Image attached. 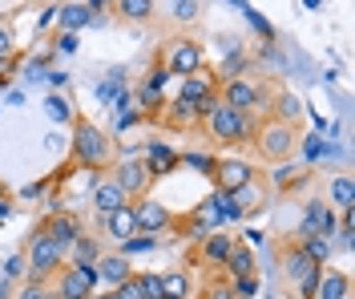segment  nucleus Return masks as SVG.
I'll list each match as a JSON object with an SVG mask.
<instances>
[{
  "mask_svg": "<svg viewBox=\"0 0 355 299\" xmlns=\"http://www.w3.org/2000/svg\"><path fill=\"white\" fill-rule=\"evenodd\" d=\"M157 121L166 126V130H198V110L194 105H186V101H170V105H162V114Z\"/></svg>",
  "mask_w": 355,
  "mask_h": 299,
  "instance_id": "aec40b11",
  "label": "nucleus"
},
{
  "mask_svg": "<svg viewBox=\"0 0 355 299\" xmlns=\"http://www.w3.org/2000/svg\"><path fill=\"white\" fill-rule=\"evenodd\" d=\"M254 121H259V117L239 114V110L222 105L218 97H214V101L202 110V117H198V126H202V134H206V142H210V146H218V150L250 146V138H254Z\"/></svg>",
  "mask_w": 355,
  "mask_h": 299,
  "instance_id": "f03ea898",
  "label": "nucleus"
},
{
  "mask_svg": "<svg viewBox=\"0 0 355 299\" xmlns=\"http://www.w3.org/2000/svg\"><path fill=\"white\" fill-rule=\"evenodd\" d=\"M234 243H239V239H234L230 230H206L202 243L194 247V255H190V263H202L206 275H218V271H226V259H230V247H234Z\"/></svg>",
  "mask_w": 355,
  "mask_h": 299,
  "instance_id": "f8f14e48",
  "label": "nucleus"
},
{
  "mask_svg": "<svg viewBox=\"0 0 355 299\" xmlns=\"http://www.w3.org/2000/svg\"><path fill=\"white\" fill-rule=\"evenodd\" d=\"M69 162L93 170V174H105L113 162H117V138L105 134L93 117L73 114V138H69Z\"/></svg>",
  "mask_w": 355,
  "mask_h": 299,
  "instance_id": "f257e3e1",
  "label": "nucleus"
},
{
  "mask_svg": "<svg viewBox=\"0 0 355 299\" xmlns=\"http://www.w3.org/2000/svg\"><path fill=\"white\" fill-rule=\"evenodd\" d=\"M93 267H97V283H110V287H117V283H125V279L133 275V263L125 259V255H117V251L101 255Z\"/></svg>",
  "mask_w": 355,
  "mask_h": 299,
  "instance_id": "a211bd4d",
  "label": "nucleus"
},
{
  "mask_svg": "<svg viewBox=\"0 0 355 299\" xmlns=\"http://www.w3.org/2000/svg\"><path fill=\"white\" fill-rule=\"evenodd\" d=\"M113 12L125 24H150L157 12V0H113Z\"/></svg>",
  "mask_w": 355,
  "mask_h": 299,
  "instance_id": "412c9836",
  "label": "nucleus"
},
{
  "mask_svg": "<svg viewBox=\"0 0 355 299\" xmlns=\"http://www.w3.org/2000/svg\"><path fill=\"white\" fill-rule=\"evenodd\" d=\"M97 267L93 263H65L57 275L49 279V291H53V299H89L97 296Z\"/></svg>",
  "mask_w": 355,
  "mask_h": 299,
  "instance_id": "6e6552de",
  "label": "nucleus"
},
{
  "mask_svg": "<svg viewBox=\"0 0 355 299\" xmlns=\"http://www.w3.org/2000/svg\"><path fill=\"white\" fill-rule=\"evenodd\" d=\"M198 12H202V4H198V0H178V8H174V17H178V21H194Z\"/></svg>",
  "mask_w": 355,
  "mask_h": 299,
  "instance_id": "cd10ccee",
  "label": "nucleus"
},
{
  "mask_svg": "<svg viewBox=\"0 0 355 299\" xmlns=\"http://www.w3.org/2000/svg\"><path fill=\"white\" fill-rule=\"evenodd\" d=\"M275 255H279L283 287H287L295 299H315V283H319V271H323V267L299 247V239H279V243H275Z\"/></svg>",
  "mask_w": 355,
  "mask_h": 299,
  "instance_id": "7ed1b4c3",
  "label": "nucleus"
},
{
  "mask_svg": "<svg viewBox=\"0 0 355 299\" xmlns=\"http://www.w3.org/2000/svg\"><path fill=\"white\" fill-rule=\"evenodd\" d=\"M246 275H259L254 271V251L246 243H234L230 259H226V279H246Z\"/></svg>",
  "mask_w": 355,
  "mask_h": 299,
  "instance_id": "b1692460",
  "label": "nucleus"
},
{
  "mask_svg": "<svg viewBox=\"0 0 355 299\" xmlns=\"http://www.w3.org/2000/svg\"><path fill=\"white\" fill-rule=\"evenodd\" d=\"M299 247H303L319 267H327V263H331V239H299Z\"/></svg>",
  "mask_w": 355,
  "mask_h": 299,
  "instance_id": "393cba45",
  "label": "nucleus"
},
{
  "mask_svg": "<svg viewBox=\"0 0 355 299\" xmlns=\"http://www.w3.org/2000/svg\"><path fill=\"white\" fill-rule=\"evenodd\" d=\"M130 198H125V190L113 182L110 174H97V186H93V210H97V219H105L113 214L117 207H125Z\"/></svg>",
  "mask_w": 355,
  "mask_h": 299,
  "instance_id": "2eb2a0df",
  "label": "nucleus"
},
{
  "mask_svg": "<svg viewBox=\"0 0 355 299\" xmlns=\"http://www.w3.org/2000/svg\"><path fill=\"white\" fill-rule=\"evenodd\" d=\"M105 174H110L113 182L121 186V190H125V198H130V203L146 198V194L154 190V182H157L154 174L146 170V162H141V158H121V162H113Z\"/></svg>",
  "mask_w": 355,
  "mask_h": 299,
  "instance_id": "9b49d317",
  "label": "nucleus"
},
{
  "mask_svg": "<svg viewBox=\"0 0 355 299\" xmlns=\"http://www.w3.org/2000/svg\"><path fill=\"white\" fill-rule=\"evenodd\" d=\"M218 101L222 105H230V110H239V114H270V97L266 89H259L254 81H246V77H230V81H218Z\"/></svg>",
  "mask_w": 355,
  "mask_h": 299,
  "instance_id": "0eeeda50",
  "label": "nucleus"
},
{
  "mask_svg": "<svg viewBox=\"0 0 355 299\" xmlns=\"http://www.w3.org/2000/svg\"><path fill=\"white\" fill-rule=\"evenodd\" d=\"M206 178L214 182L218 194H239V190H246L250 182H259V170L243 158H214V166H210Z\"/></svg>",
  "mask_w": 355,
  "mask_h": 299,
  "instance_id": "1a4fd4ad",
  "label": "nucleus"
},
{
  "mask_svg": "<svg viewBox=\"0 0 355 299\" xmlns=\"http://www.w3.org/2000/svg\"><path fill=\"white\" fill-rule=\"evenodd\" d=\"M101 227H105V234H110L113 243H125V239H133V234H137L133 203H125V207H117L113 214H105V219H101Z\"/></svg>",
  "mask_w": 355,
  "mask_h": 299,
  "instance_id": "6ab92c4d",
  "label": "nucleus"
},
{
  "mask_svg": "<svg viewBox=\"0 0 355 299\" xmlns=\"http://www.w3.org/2000/svg\"><path fill=\"white\" fill-rule=\"evenodd\" d=\"M21 255H24V279H33V283H49L65 267V247H57L53 239H44L41 230L28 234Z\"/></svg>",
  "mask_w": 355,
  "mask_h": 299,
  "instance_id": "39448f33",
  "label": "nucleus"
},
{
  "mask_svg": "<svg viewBox=\"0 0 355 299\" xmlns=\"http://www.w3.org/2000/svg\"><path fill=\"white\" fill-rule=\"evenodd\" d=\"M335 227H339V214L331 210V203L327 198H307L303 214H299V227H295V239H331Z\"/></svg>",
  "mask_w": 355,
  "mask_h": 299,
  "instance_id": "9d476101",
  "label": "nucleus"
},
{
  "mask_svg": "<svg viewBox=\"0 0 355 299\" xmlns=\"http://www.w3.org/2000/svg\"><path fill=\"white\" fill-rule=\"evenodd\" d=\"M89 4H93V8H105V4H110V0H89Z\"/></svg>",
  "mask_w": 355,
  "mask_h": 299,
  "instance_id": "72a5a7b5",
  "label": "nucleus"
},
{
  "mask_svg": "<svg viewBox=\"0 0 355 299\" xmlns=\"http://www.w3.org/2000/svg\"><path fill=\"white\" fill-rule=\"evenodd\" d=\"M113 291H117V299H141V283H137V271H133L125 283H117Z\"/></svg>",
  "mask_w": 355,
  "mask_h": 299,
  "instance_id": "bb28decb",
  "label": "nucleus"
},
{
  "mask_svg": "<svg viewBox=\"0 0 355 299\" xmlns=\"http://www.w3.org/2000/svg\"><path fill=\"white\" fill-rule=\"evenodd\" d=\"M254 154L263 162H287L295 150H299V130H295V121H283V117H259L254 121Z\"/></svg>",
  "mask_w": 355,
  "mask_h": 299,
  "instance_id": "20e7f679",
  "label": "nucleus"
},
{
  "mask_svg": "<svg viewBox=\"0 0 355 299\" xmlns=\"http://www.w3.org/2000/svg\"><path fill=\"white\" fill-rule=\"evenodd\" d=\"M8 49H12V37H8V28H4V33H0V53H8Z\"/></svg>",
  "mask_w": 355,
  "mask_h": 299,
  "instance_id": "7c9ffc66",
  "label": "nucleus"
},
{
  "mask_svg": "<svg viewBox=\"0 0 355 299\" xmlns=\"http://www.w3.org/2000/svg\"><path fill=\"white\" fill-rule=\"evenodd\" d=\"M101 255H105V251H101V239H97V234H85V230H81V234L65 247L69 263H85V267H89V263H97Z\"/></svg>",
  "mask_w": 355,
  "mask_h": 299,
  "instance_id": "4be33fe9",
  "label": "nucleus"
},
{
  "mask_svg": "<svg viewBox=\"0 0 355 299\" xmlns=\"http://www.w3.org/2000/svg\"><path fill=\"white\" fill-rule=\"evenodd\" d=\"M0 69H8V53H0Z\"/></svg>",
  "mask_w": 355,
  "mask_h": 299,
  "instance_id": "f704fd0d",
  "label": "nucleus"
},
{
  "mask_svg": "<svg viewBox=\"0 0 355 299\" xmlns=\"http://www.w3.org/2000/svg\"><path fill=\"white\" fill-rule=\"evenodd\" d=\"M24 275V255H17L12 263H8V279H21Z\"/></svg>",
  "mask_w": 355,
  "mask_h": 299,
  "instance_id": "c756f323",
  "label": "nucleus"
},
{
  "mask_svg": "<svg viewBox=\"0 0 355 299\" xmlns=\"http://www.w3.org/2000/svg\"><path fill=\"white\" fill-rule=\"evenodd\" d=\"M162 65H166V73L170 77H194V73L206 69V49H202L198 37H170L166 41V49H162Z\"/></svg>",
  "mask_w": 355,
  "mask_h": 299,
  "instance_id": "423d86ee",
  "label": "nucleus"
},
{
  "mask_svg": "<svg viewBox=\"0 0 355 299\" xmlns=\"http://www.w3.org/2000/svg\"><path fill=\"white\" fill-rule=\"evenodd\" d=\"M327 203H331L335 214H347V210H355V182L347 178V174H339V178H331V182H327Z\"/></svg>",
  "mask_w": 355,
  "mask_h": 299,
  "instance_id": "5701e85b",
  "label": "nucleus"
},
{
  "mask_svg": "<svg viewBox=\"0 0 355 299\" xmlns=\"http://www.w3.org/2000/svg\"><path fill=\"white\" fill-rule=\"evenodd\" d=\"M137 283H141V299H162V275L137 271Z\"/></svg>",
  "mask_w": 355,
  "mask_h": 299,
  "instance_id": "a878e982",
  "label": "nucleus"
},
{
  "mask_svg": "<svg viewBox=\"0 0 355 299\" xmlns=\"http://www.w3.org/2000/svg\"><path fill=\"white\" fill-rule=\"evenodd\" d=\"M141 162H146V170H150L154 178H166L170 170L182 166V154H178L174 146H166V142H150L146 154H141Z\"/></svg>",
  "mask_w": 355,
  "mask_h": 299,
  "instance_id": "dca6fc26",
  "label": "nucleus"
},
{
  "mask_svg": "<svg viewBox=\"0 0 355 299\" xmlns=\"http://www.w3.org/2000/svg\"><path fill=\"white\" fill-rule=\"evenodd\" d=\"M0 207L8 210V194H4V186H0Z\"/></svg>",
  "mask_w": 355,
  "mask_h": 299,
  "instance_id": "473e14b6",
  "label": "nucleus"
},
{
  "mask_svg": "<svg viewBox=\"0 0 355 299\" xmlns=\"http://www.w3.org/2000/svg\"><path fill=\"white\" fill-rule=\"evenodd\" d=\"M315 299H352V275L327 263L319 271V283H315Z\"/></svg>",
  "mask_w": 355,
  "mask_h": 299,
  "instance_id": "f3484780",
  "label": "nucleus"
},
{
  "mask_svg": "<svg viewBox=\"0 0 355 299\" xmlns=\"http://www.w3.org/2000/svg\"><path fill=\"white\" fill-rule=\"evenodd\" d=\"M85 21H89L85 8H65V12H61V24H65V28H81Z\"/></svg>",
  "mask_w": 355,
  "mask_h": 299,
  "instance_id": "c85d7f7f",
  "label": "nucleus"
},
{
  "mask_svg": "<svg viewBox=\"0 0 355 299\" xmlns=\"http://www.w3.org/2000/svg\"><path fill=\"white\" fill-rule=\"evenodd\" d=\"M89 299H117V291L110 287V291H101V296H89Z\"/></svg>",
  "mask_w": 355,
  "mask_h": 299,
  "instance_id": "2f4dec72",
  "label": "nucleus"
},
{
  "mask_svg": "<svg viewBox=\"0 0 355 299\" xmlns=\"http://www.w3.org/2000/svg\"><path fill=\"white\" fill-rule=\"evenodd\" d=\"M37 230H41L44 239H53L57 247H69V243L85 230V223H81L73 210H53L49 219H41V223H37Z\"/></svg>",
  "mask_w": 355,
  "mask_h": 299,
  "instance_id": "4468645a",
  "label": "nucleus"
},
{
  "mask_svg": "<svg viewBox=\"0 0 355 299\" xmlns=\"http://www.w3.org/2000/svg\"><path fill=\"white\" fill-rule=\"evenodd\" d=\"M133 219H137V234H162V230L174 227V210L166 203H157V198H150V194L133 203Z\"/></svg>",
  "mask_w": 355,
  "mask_h": 299,
  "instance_id": "ddd939ff",
  "label": "nucleus"
}]
</instances>
